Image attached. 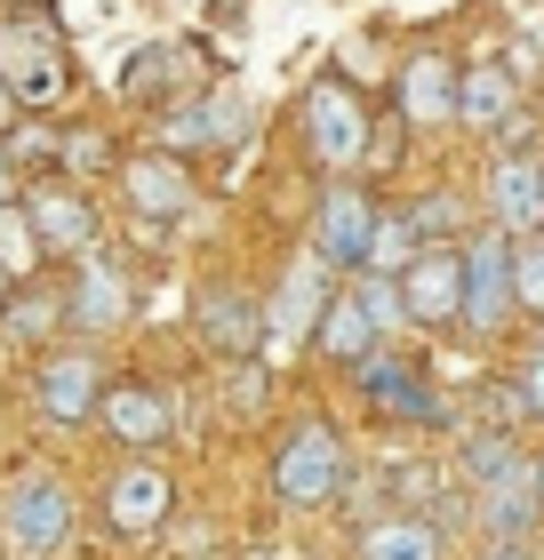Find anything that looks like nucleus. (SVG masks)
<instances>
[{"instance_id":"nucleus-27","label":"nucleus","mask_w":544,"mask_h":560,"mask_svg":"<svg viewBox=\"0 0 544 560\" xmlns=\"http://www.w3.org/2000/svg\"><path fill=\"white\" fill-rule=\"evenodd\" d=\"M512 465H521V448H512L505 432H481V441L464 448V480H481V489H488L497 472H512Z\"/></svg>"},{"instance_id":"nucleus-29","label":"nucleus","mask_w":544,"mask_h":560,"mask_svg":"<svg viewBox=\"0 0 544 560\" xmlns=\"http://www.w3.org/2000/svg\"><path fill=\"white\" fill-rule=\"evenodd\" d=\"M512 280H521V304L544 313V233H529V248H512Z\"/></svg>"},{"instance_id":"nucleus-17","label":"nucleus","mask_w":544,"mask_h":560,"mask_svg":"<svg viewBox=\"0 0 544 560\" xmlns=\"http://www.w3.org/2000/svg\"><path fill=\"white\" fill-rule=\"evenodd\" d=\"M248 137V113L241 96H185V105L169 113V152L185 161V152H217V144H241Z\"/></svg>"},{"instance_id":"nucleus-8","label":"nucleus","mask_w":544,"mask_h":560,"mask_svg":"<svg viewBox=\"0 0 544 560\" xmlns=\"http://www.w3.org/2000/svg\"><path fill=\"white\" fill-rule=\"evenodd\" d=\"M96 424H105L113 448L144 456V448L169 441V400H161V385H144V376H120V385L96 393Z\"/></svg>"},{"instance_id":"nucleus-19","label":"nucleus","mask_w":544,"mask_h":560,"mask_svg":"<svg viewBox=\"0 0 544 560\" xmlns=\"http://www.w3.org/2000/svg\"><path fill=\"white\" fill-rule=\"evenodd\" d=\"M72 328H89V337H105V328L128 313V272L105 265V257H81V272H72V289L57 296Z\"/></svg>"},{"instance_id":"nucleus-18","label":"nucleus","mask_w":544,"mask_h":560,"mask_svg":"<svg viewBox=\"0 0 544 560\" xmlns=\"http://www.w3.org/2000/svg\"><path fill=\"white\" fill-rule=\"evenodd\" d=\"M536 521H544V504H536V472H529V465H512V472H497V480L481 489V528H488V545H529Z\"/></svg>"},{"instance_id":"nucleus-23","label":"nucleus","mask_w":544,"mask_h":560,"mask_svg":"<svg viewBox=\"0 0 544 560\" xmlns=\"http://www.w3.org/2000/svg\"><path fill=\"white\" fill-rule=\"evenodd\" d=\"M360 560H440V521H417V513H393L360 537Z\"/></svg>"},{"instance_id":"nucleus-6","label":"nucleus","mask_w":544,"mask_h":560,"mask_svg":"<svg viewBox=\"0 0 544 560\" xmlns=\"http://www.w3.org/2000/svg\"><path fill=\"white\" fill-rule=\"evenodd\" d=\"M96 393H105V361H96L89 345H65V352H48V361L33 369V400H40V417L57 432L89 424L96 417Z\"/></svg>"},{"instance_id":"nucleus-12","label":"nucleus","mask_w":544,"mask_h":560,"mask_svg":"<svg viewBox=\"0 0 544 560\" xmlns=\"http://www.w3.org/2000/svg\"><path fill=\"white\" fill-rule=\"evenodd\" d=\"M120 192H128V209L152 217V224H176L193 209V168L176 161V152H137V161H120Z\"/></svg>"},{"instance_id":"nucleus-34","label":"nucleus","mask_w":544,"mask_h":560,"mask_svg":"<svg viewBox=\"0 0 544 560\" xmlns=\"http://www.w3.org/2000/svg\"><path fill=\"white\" fill-rule=\"evenodd\" d=\"M488 560H529V545H488Z\"/></svg>"},{"instance_id":"nucleus-32","label":"nucleus","mask_w":544,"mask_h":560,"mask_svg":"<svg viewBox=\"0 0 544 560\" xmlns=\"http://www.w3.org/2000/svg\"><path fill=\"white\" fill-rule=\"evenodd\" d=\"M16 120H24V105H16V96H9V81H0V144H9V137H16Z\"/></svg>"},{"instance_id":"nucleus-7","label":"nucleus","mask_w":544,"mask_h":560,"mask_svg":"<svg viewBox=\"0 0 544 560\" xmlns=\"http://www.w3.org/2000/svg\"><path fill=\"white\" fill-rule=\"evenodd\" d=\"M369 233H377V200L360 185H328L321 209H313V265L321 272H360Z\"/></svg>"},{"instance_id":"nucleus-31","label":"nucleus","mask_w":544,"mask_h":560,"mask_svg":"<svg viewBox=\"0 0 544 560\" xmlns=\"http://www.w3.org/2000/svg\"><path fill=\"white\" fill-rule=\"evenodd\" d=\"M352 296H360V304H369V320H377V328H393V320H401V289H393V280H377V272H360V280H352Z\"/></svg>"},{"instance_id":"nucleus-10","label":"nucleus","mask_w":544,"mask_h":560,"mask_svg":"<svg viewBox=\"0 0 544 560\" xmlns=\"http://www.w3.org/2000/svg\"><path fill=\"white\" fill-rule=\"evenodd\" d=\"M176 513V489H169V472L161 465H120L105 480V521H113V537H161Z\"/></svg>"},{"instance_id":"nucleus-13","label":"nucleus","mask_w":544,"mask_h":560,"mask_svg":"<svg viewBox=\"0 0 544 560\" xmlns=\"http://www.w3.org/2000/svg\"><path fill=\"white\" fill-rule=\"evenodd\" d=\"M456 129H473V137L521 129V81L505 65H456Z\"/></svg>"},{"instance_id":"nucleus-3","label":"nucleus","mask_w":544,"mask_h":560,"mask_svg":"<svg viewBox=\"0 0 544 560\" xmlns=\"http://www.w3.org/2000/svg\"><path fill=\"white\" fill-rule=\"evenodd\" d=\"M345 472H352V456H345V432H336L328 417H304L280 432V448H273V497L289 504V513H321V504L345 497Z\"/></svg>"},{"instance_id":"nucleus-33","label":"nucleus","mask_w":544,"mask_h":560,"mask_svg":"<svg viewBox=\"0 0 544 560\" xmlns=\"http://www.w3.org/2000/svg\"><path fill=\"white\" fill-rule=\"evenodd\" d=\"M16 200V161H9V144H0V209Z\"/></svg>"},{"instance_id":"nucleus-15","label":"nucleus","mask_w":544,"mask_h":560,"mask_svg":"<svg viewBox=\"0 0 544 560\" xmlns=\"http://www.w3.org/2000/svg\"><path fill=\"white\" fill-rule=\"evenodd\" d=\"M377 337H384V328L369 320V304H360L352 289H345V296L328 289L321 320H313V352H321V361H328V369H360V361H377Z\"/></svg>"},{"instance_id":"nucleus-5","label":"nucleus","mask_w":544,"mask_h":560,"mask_svg":"<svg viewBox=\"0 0 544 560\" xmlns=\"http://www.w3.org/2000/svg\"><path fill=\"white\" fill-rule=\"evenodd\" d=\"M24 224H33L40 257H96V241H105V217H96V200L81 185H33V200H16Z\"/></svg>"},{"instance_id":"nucleus-16","label":"nucleus","mask_w":544,"mask_h":560,"mask_svg":"<svg viewBox=\"0 0 544 560\" xmlns=\"http://www.w3.org/2000/svg\"><path fill=\"white\" fill-rule=\"evenodd\" d=\"M488 217H497V233H544V161L536 152L488 168Z\"/></svg>"},{"instance_id":"nucleus-25","label":"nucleus","mask_w":544,"mask_h":560,"mask_svg":"<svg viewBox=\"0 0 544 560\" xmlns=\"http://www.w3.org/2000/svg\"><path fill=\"white\" fill-rule=\"evenodd\" d=\"M169 89H176V57L161 40L137 48V57L120 65V96H128V105H169Z\"/></svg>"},{"instance_id":"nucleus-35","label":"nucleus","mask_w":544,"mask_h":560,"mask_svg":"<svg viewBox=\"0 0 544 560\" xmlns=\"http://www.w3.org/2000/svg\"><path fill=\"white\" fill-rule=\"evenodd\" d=\"M529 472H536V504H544V465H529Z\"/></svg>"},{"instance_id":"nucleus-22","label":"nucleus","mask_w":544,"mask_h":560,"mask_svg":"<svg viewBox=\"0 0 544 560\" xmlns=\"http://www.w3.org/2000/svg\"><path fill=\"white\" fill-rule=\"evenodd\" d=\"M321 304H328V272L304 257L297 272H289V289H280V304L265 313V337H280V345H297V337H313V320H321Z\"/></svg>"},{"instance_id":"nucleus-30","label":"nucleus","mask_w":544,"mask_h":560,"mask_svg":"<svg viewBox=\"0 0 544 560\" xmlns=\"http://www.w3.org/2000/svg\"><path fill=\"white\" fill-rule=\"evenodd\" d=\"M408 224H417V241H432V248H440V233H456V224H464V209H456L449 192H432L425 209H408Z\"/></svg>"},{"instance_id":"nucleus-9","label":"nucleus","mask_w":544,"mask_h":560,"mask_svg":"<svg viewBox=\"0 0 544 560\" xmlns=\"http://www.w3.org/2000/svg\"><path fill=\"white\" fill-rule=\"evenodd\" d=\"M393 289H401V320H425V328H456L464 320V265H456V248H425Z\"/></svg>"},{"instance_id":"nucleus-37","label":"nucleus","mask_w":544,"mask_h":560,"mask_svg":"<svg viewBox=\"0 0 544 560\" xmlns=\"http://www.w3.org/2000/svg\"><path fill=\"white\" fill-rule=\"evenodd\" d=\"M72 560H81V552H72Z\"/></svg>"},{"instance_id":"nucleus-24","label":"nucleus","mask_w":544,"mask_h":560,"mask_svg":"<svg viewBox=\"0 0 544 560\" xmlns=\"http://www.w3.org/2000/svg\"><path fill=\"white\" fill-rule=\"evenodd\" d=\"M425 257V241H417V224H408V209L384 217L377 209V233H369V257H360V272H377V280H401L408 265Z\"/></svg>"},{"instance_id":"nucleus-21","label":"nucleus","mask_w":544,"mask_h":560,"mask_svg":"<svg viewBox=\"0 0 544 560\" xmlns=\"http://www.w3.org/2000/svg\"><path fill=\"white\" fill-rule=\"evenodd\" d=\"M200 337H209L217 352H232V361H248V352L265 345V313H256L241 289H209L200 296Z\"/></svg>"},{"instance_id":"nucleus-20","label":"nucleus","mask_w":544,"mask_h":560,"mask_svg":"<svg viewBox=\"0 0 544 560\" xmlns=\"http://www.w3.org/2000/svg\"><path fill=\"white\" fill-rule=\"evenodd\" d=\"M360 393H369V409H384V417H408V424H432L440 417V400L417 385V369L408 361H360Z\"/></svg>"},{"instance_id":"nucleus-1","label":"nucleus","mask_w":544,"mask_h":560,"mask_svg":"<svg viewBox=\"0 0 544 560\" xmlns=\"http://www.w3.org/2000/svg\"><path fill=\"white\" fill-rule=\"evenodd\" d=\"M0 81H9V96L24 113H57L65 96H72V48L57 33V16H40V9H9L0 16Z\"/></svg>"},{"instance_id":"nucleus-14","label":"nucleus","mask_w":544,"mask_h":560,"mask_svg":"<svg viewBox=\"0 0 544 560\" xmlns=\"http://www.w3.org/2000/svg\"><path fill=\"white\" fill-rule=\"evenodd\" d=\"M401 120L408 129H449L456 120V57H440V48H417V57L401 65Z\"/></svg>"},{"instance_id":"nucleus-28","label":"nucleus","mask_w":544,"mask_h":560,"mask_svg":"<svg viewBox=\"0 0 544 560\" xmlns=\"http://www.w3.org/2000/svg\"><path fill=\"white\" fill-rule=\"evenodd\" d=\"M512 409H521V417H544V337L521 352V376H512Z\"/></svg>"},{"instance_id":"nucleus-11","label":"nucleus","mask_w":544,"mask_h":560,"mask_svg":"<svg viewBox=\"0 0 544 560\" xmlns=\"http://www.w3.org/2000/svg\"><path fill=\"white\" fill-rule=\"evenodd\" d=\"M65 528H72V489H65L57 472H24L16 489H9V545H24V552H57Z\"/></svg>"},{"instance_id":"nucleus-2","label":"nucleus","mask_w":544,"mask_h":560,"mask_svg":"<svg viewBox=\"0 0 544 560\" xmlns=\"http://www.w3.org/2000/svg\"><path fill=\"white\" fill-rule=\"evenodd\" d=\"M297 137H304V161L328 168V176H345L369 161V137H377V120H369V96H360L345 72H321L313 89H304V105H297Z\"/></svg>"},{"instance_id":"nucleus-4","label":"nucleus","mask_w":544,"mask_h":560,"mask_svg":"<svg viewBox=\"0 0 544 560\" xmlns=\"http://www.w3.org/2000/svg\"><path fill=\"white\" fill-rule=\"evenodd\" d=\"M456 265H464V328L473 337H497V328L512 320V304H521V280H512V233H473L456 248Z\"/></svg>"},{"instance_id":"nucleus-26","label":"nucleus","mask_w":544,"mask_h":560,"mask_svg":"<svg viewBox=\"0 0 544 560\" xmlns=\"http://www.w3.org/2000/svg\"><path fill=\"white\" fill-rule=\"evenodd\" d=\"M48 257H40V241H33V224H24V209L9 200L0 209V280H33Z\"/></svg>"},{"instance_id":"nucleus-36","label":"nucleus","mask_w":544,"mask_h":560,"mask_svg":"<svg viewBox=\"0 0 544 560\" xmlns=\"http://www.w3.org/2000/svg\"><path fill=\"white\" fill-rule=\"evenodd\" d=\"M0 560H9V552H0Z\"/></svg>"}]
</instances>
